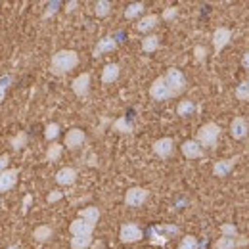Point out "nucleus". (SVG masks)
I'll return each instance as SVG.
<instances>
[{
	"label": "nucleus",
	"mask_w": 249,
	"mask_h": 249,
	"mask_svg": "<svg viewBox=\"0 0 249 249\" xmlns=\"http://www.w3.org/2000/svg\"><path fill=\"white\" fill-rule=\"evenodd\" d=\"M96 228V224L85 220V218H75L71 224H69V232L73 238H92V232Z\"/></svg>",
	"instance_id": "0eeeda50"
},
{
	"label": "nucleus",
	"mask_w": 249,
	"mask_h": 249,
	"mask_svg": "<svg viewBox=\"0 0 249 249\" xmlns=\"http://www.w3.org/2000/svg\"><path fill=\"white\" fill-rule=\"evenodd\" d=\"M60 6H62V2H50V4H48V10H46V12H44V16H42V19H48L50 16H54V14L58 12V8H60Z\"/></svg>",
	"instance_id": "c9c22d12"
},
{
	"label": "nucleus",
	"mask_w": 249,
	"mask_h": 249,
	"mask_svg": "<svg viewBox=\"0 0 249 249\" xmlns=\"http://www.w3.org/2000/svg\"><path fill=\"white\" fill-rule=\"evenodd\" d=\"M163 77H165V81H167L171 92L175 94V96H178V94H182L186 90V77H184V73H182L180 69L171 67Z\"/></svg>",
	"instance_id": "7ed1b4c3"
},
{
	"label": "nucleus",
	"mask_w": 249,
	"mask_h": 249,
	"mask_svg": "<svg viewBox=\"0 0 249 249\" xmlns=\"http://www.w3.org/2000/svg\"><path fill=\"white\" fill-rule=\"evenodd\" d=\"M177 16H178V8H175V6H171V8H167V10L163 12V19H165V21H173Z\"/></svg>",
	"instance_id": "e433bc0d"
},
{
	"label": "nucleus",
	"mask_w": 249,
	"mask_h": 249,
	"mask_svg": "<svg viewBox=\"0 0 249 249\" xmlns=\"http://www.w3.org/2000/svg\"><path fill=\"white\" fill-rule=\"evenodd\" d=\"M236 161H238V157H230V159H220V161H217V163L213 165V175H215V177H220V178L228 177V175L232 173Z\"/></svg>",
	"instance_id": "f8f14e48"
},
{
	"label": "nucleus",
	"mask_w": 249,
	"mask_h": 249,
	"mask_svg": "<svg viewBox=\"0 0 249 249\" xmlns=\"http://www.w3.org/2000/svg\"><path fill=\"white\" fill-rule=\"evenodd\" d=\"M150 197V192L146 188H140V186H134V188H128L126 194H124V205L126 207H142Z\"/></svg>",
	"instance_id": "20e7f679"
},
{
	"label": "nucleus",
	"mask_w": 249,
	"mask_h": 249,
	"mask_svg": "<svg viewBox=\"0 0 249 249\" xmlns=\"http://www.w3.org/2000/svg\"><path fill=\"white\" fill-rule=\"evenodd\" d=\"M79 65V54L75 50H60L52 56L50 71L54 75H65Z\"/></svg>",
	"instance_id": "f257e3e1"
},
{
	"label": "nucleus",
	"mask_w": 249,
	"mask_h": 249,
	"mask_svg": "<svg viewBox=\"0 0 249 249\" xmlns=\"http://www.w3.org/2000/svg\"><path fill=\"white\" fill-rule=\"evenodd\" d=\"M246 244H248V240H246V238H242V236H238V238L222 236V238H218L217 240L215 248L217 249H238L240 246H246Z\"/></svg>",
	"instance_id": "a211bd4d"
},
{
	"label": "nucleus",
	"mask_w": 249,
	"mask_h": 249,
	"mask_svg": "<svg viewBox=\"0 0 249 249\" xmlns=\"http://www.w3.org/2000/svg\"><path fill=\"white\" fill-rule=\"evenodd\" d=\"M113 50H117V40L113 38V36H104V38H100L98 40V44L94 46V58H98V56H102V54H107V52H113Z\"/></svg>",
	"instance_id": "ddd939ff"
},
{
	"label": "nucleus",
	"mask_w": 249,
	"mask_h": 249,
	"mask_svg": "<svg viewBox=\"0 0 249 249\" xmlns=\"http://www.w3.org/2000/svg\"><path fill=\"white\" fill-rule=\"evenodd\" d=\"M197 248L199 246H197V240L194 236H184L182 242H180V246H178V249H197Z\"/></svg>",
	"instance_id": "72a5a7b5"
},
{
	"label": "nucleus",
	"mask_w": 249,
	"mask_h": 249,
	"mask_svg": "<svg viewBox=\"0 0 249 249\" xmlns=\"http://www.w3.org/2000/svg\"><path fill=\"white\" fill-rule=\"evenodd\" d=\"M77 180V171L73 167H63L56 173V182L60 186H71Z\"/></svg>",
	"instance_id": "dca6fc26"
},
{
	"label": "nucleus",
	"mask_w": 249,
	"mask_h": 249,
	"mask_svg": "<svg viewBox=\"0 0 249 249\" xmlns=\"http://www.w3.org/2000/svg\"><path fill=\"white\" fill-rule=\"evenodd\" d=\"M94 12H96L98 18H106V16L111 12V2H107V0H98V2L94 4Z\"/></svg>",
	"instance_id": "cd10ccee"
},
{
	"label": "nucleus",
	"mask_w": 249,
	"mask_h": 249,
	"mask_svg": "<svg viewBox=\"0 0 249 249\" xmlns=\"http://www.w3.org/2000/svg\"><path fill=\"white\" fill-rule=\"evenodd\" d=\"M220 136V126L217 123H205L199 130H197V144L201 148H215Z\"/></svg>",
	"instance_id": "f03ea898"
},
{
	"label": "nucleus",
	"mask_w": 249,
	"mask_h": 249,
	"mask_svg": "<svg viewBox=\"0 0 249 249\" xmlns=\"http://www.w3.org/2000/svg\"><path fill=\"white\" fill-rule=\"evenodd\" d=\"M18 175L19 171L18 169H8L0 175V192H8L18 184Z\"/></svg>",
	"instance_id": "2eb2a0df"
},
{
	"label": "nucleus",
	"mask_w": 249,
	"mask_h": 249,
	"mask_svg": "<svg viewBox=\"0 0 249 249\" xmlns=\"http://www.w3.org/2000/svg\"><path fill=\"white\" fill-rule=\"evenodd\" d=\"M180 150H182L184 157H188V159H199V157H203V148L197 144V140H186L180 146Z\"/></svg>",
	"instance_id": "f3484780"
},
{
	"label": "nucleus",
	"mask_w": 249,
	"mask_h": 249,
	"mask_svg": "<svg viewBox=\"0 0 249 249\" xmlns=\"http://www.w3.org/2000/svg\"><path fill=\"white\" fill-rule=\"evenodd\" d=\"M12 81H14V77H12V75H2V77H0V102L4 100V96H6V90L10 89Z\"/></svg>",
	"instance_id": "2f4dec72"
},
{
	"label": "nucleus",
	"mask_w": 249,
	"mask_h": 249,
	"mask_svg": "<svg viewBox=\"0 0 249 249\" xmlns=\"http://www.w3.org/2000/svg\"><path fill=\"white\" fill-rule=\"evenodd\" d=\"M71 89H73L75 96L87 98L89 92H90V75H89V73H81V75L71 83Z\"/></svg>",
	"instance_id": "1a4fd4ad"
},
{
	"label": "nucleus",
	"mask_w": 249,
	"mask_h": 249,
	"mask_svg": "<svg viewBox=\"0 0 249 249\" xmlns=\"http://www.w3.org/2000/svg\"><path fill=\"white\" fill-rule=\"evenodd\" d=\"M144 2H132V4H128L126 6V10H124V18L126 19H136L142 12H144Z\"/></svg>",
	"instance_id": "5701e85b"
},
{
	"label": "nucleus",
	"mask_w": 249,
	"mask_h": 249,
	"mask_svg": "<svg viewBox=\"0 0 249 249\" xmlns=\"http://www.w3.org/2000/svg\"><path fill=\"white\" fill-rule=\"evenodd\" d=\"M232 38V31L228 27H218L213 33V46H215V54H220L224 50V46L230 42Z\"/></svg>",
	"instance_id": "9d476101"
},
{
	"label": "nucleus",
	"mask_w": 249,
	"mask_h": 249,
	"mask_svg": "<svg viewBox=\"0 0 249 249\" xmlns=\"http://www.w3.org/2000/svg\"><path fill=\"white\" fill-rule=\"evenodd\" d=\"M196 111V106H194V102H190V100H182L180 104H178V107H177V113L180 115V117H188V115H192Z\"/></svg>",
	"instance_id": "c85d7f7f"
},
{
	"label": "nucleus",
	"mask_w": 249,
	"mask_h": 249,
	"mask_svg": "<svg viewBox=\"0 0 249 249\" xmlns=\"http://www.w3.org/2000/svg\"><path fill=\"white\" fill-rule=\"evenodd\" d=\"M157 48H159V36H157V35H148V36L142 38V50H144L146 54L156 52Z\"/></svg>",
	"instance_id": "4be33fe9"
},
{
	"label": "nucleus",
	"mask_w": 249,
	"mask_h": 249,
	"mask_svg": "<svg viewBox=\"0 0 249 249\" xmlns=\"http://www.w3.org/2000/svg\"><path fill=\"white\" fill-rule=\"evenodd\" d=\"M150 96H152L156 102H167V100L175 98V94L171 92V89H169V85H167V81H165L163 75L157 77L156 81L152 83V87H150Z\"/></svg>",
	"instance_id": "39448f33"
},
{
	"label": "nucleus",
	"mask_w": 249,
	"mask_h": 249,
	"mask_svg": "<svg viewBox=\"0 0 249 249\" xmlns=\"http://www.w3.org/2000/svg\"><path fill=\"white\" fill-rule=\"evenodd\" d=\"M79 218H85V220L96 224L100 220V209L98 207H85V209L79 211Z\"/></svg>",
	"instance_id": "b1692460"
},
{
	"label": "nucleus",
	"mask_w": 249,
	"mask_h": 249,
	"mask_svg": "<svg viewBox=\"0 0 249 249\" xmlns=\"http://www.w3.org/2000/svg\"><path fill=\"white\" fill-rule=\"evenodd\" d=\"M113 130L123 132V134H130V132H134V124L130 123L126 117H119V119L113 123Z\"/></svg>",
	"instance_id": "bb28decb"
},
{
	"label": "nucleus",
	"mask_w": 249,
	"mask_h": 249,
	"mask_svg": "<svg viewBox=\"0 0 249 249\" xmlns=\"http://www.w3.org/2000/svg\"><path fill=\"white\" fill-rule=\"evenodd\" d=\"M194 54H196V58H197L199 62H203L205 56H207V50H205L203 46H196V48H194Z\"/></svg>",
	"instance_id": "58836bf2"
},
{
	"label": "nucleus",
	"mask_w": 249,
	"mask_h": 249,
	"mask_svg": "<svg viewBox=\"0 0 249 249\" xmlns=\"http://www.w3.org/2000/svg\"><path fill=\"white\" fill-rule=\"evenodd\" d=\"M77 6H79V2H77V0H73V2H69V4L65 6V12H73Z\"/></svg>",
	"instance_id": "79ce46f5"
},
{
	"label": "nucleus",
	"mask_w": 249,
	"mask_h": 249,
	"mask_svg": "<svg viewBox=\"0 0 249 249\" xmlns=\"http://www.w3.org/2000/svg\"><path fill=\"white\" fill-rule=\"evenodd\" d=\"M119 238H121L123 244H136V242H140L144 238V232H142V228L138 224L124 222L121 226V230H119Z\"/></svg>",
	"instance_id": "423d86ee"
},
{
	"label": "nucleus",
	"mask_w": 249,
	"mask_h": 249,
	"mask_svg": "<svg viewBox=\"0 0 249 249\" xmlns=\"http://www.w3.org/2000/svg\"><path fill=\"white\" fill-rule=\"evenodd\" d=\"M8 163H10V156H8V154L0 156V175H2L4 171H8Z\"/></svg>",
	"instance_id": "ea45409f"
},
{
	"label": "nucleus",
	"mask_w": 249,
	"mask_h": 249,
	"mask_svg": "<svg viewBox=\"0 0 249 249\" xmlns=\"http://www.w3.org/2000/svg\"><path fill=\"white\" fill-rule=\"evenodd\" d=\"M27 140H29V136H27V132H18L16 136H12V140H10V146L16 150V152H19L21 148H25L27 146Z\"/></svg>",
	"instance_id": "393cba45"
},
{
	"label": "nucleus",
	"mask_w": 249,
	"mask_h": 249,
	"mask_svg": "<svg viewBox=\"0 0 249 249\" xmlns=\"http://www.w3.org/2000/svg\"><path fill=\"white\" fill-rule=\"evenodd\" d=\"M52 236H54V230H52V226H48V224L36 226V228L33 230V238H35L36 242H40V244H44V242L52 240Z\"/></svg>",
	"instance_id": "412c9836"
},
{
	"label": "nucleus",
	"mask_w": 249,
	"mask_h": 249,
	"mask_svg": "<svg viewBox=\"0 0 249 249\" xmlns=\"http://www.w3.org/2000/svg\"><path fill=\"white\" fill-rule=\"evenodd\" d=\"M236 98H238V100H244V102H248L249 100L248 81H244V83H240V85H238V89H236Z\"/></svg>",
	"instance_id": "473e14b6"
},
{
	"label": "nucleus",
	"mask_w": 249,
	"mask_h": 249,
	"mask_svg": "<svg viewBox=\"0 0 249 249\" xmlns=\"http://www.w3.org/2000/svg\"><path fill=\"white\" fill-rule=\"evenodd\" d=\"M157 23H159V16L150 14V16L142 18V19L136 23V29H138L140 33H148V31H152V29H156Z\"/></svg>",
	"instance_id": "aec40b11"
},
{
	"label": "nucleus",
	"mask_w": 249,
	"mask_h": 249,
	"mask_svg": "<svg viewBox=\"0 0 249 249\" xmlns=\"http://www.w3.org/2000/svg\"><path fill=\"white\" fill-rule=\"evenodd\" d=\"M0 201H2V199H0Z\"/></svg>",
	"instance_id": "49530a36"
},
{
	"label": "nucleus",
	"mask_w": 249,
	"mask_h": 249,
	"mask_svg": "<svg viewBox=\"0 0 249 249\" xmlns=\"http://www.w3.org/2000/svg\"><path fill=\"white\" fill-rule=\"evenodd\" d=\"M85 140H87V136H85V132H83L81 128H71V130H67V134H65L63 146L69 148V150H79V148L85 144Z\"/></svg>",
	"instance_id": "6e6552de"
},
{
	"label": "nucleus",
	"mask_w": 249,
	"mask_h": 249,
	"mask_svg": "<svg viewBox=\"0 0 249 249\" xmlns=\"http://www.w3.org/2000/svg\"><path fill=\"white\" fill-rule=\"evenodd\" d=\"M63 154V146L62 144H58V142H52V146H48V150H46V161H50V163H54V161H58Z\"/></svg>",
	"instance_id": "a878e982"
},
{
	"label": "nucleus",
	"mask_w": 249,
	"mask_h": 249,
	"mask_svg": "<svg viewBox=\"0 0 249 249\" xmlns=\"http://www.w3.org/2000/svg\"><path fill=\"white\" fill-rule=\"evenodd\" d=\"M6 249H21L19 246H10V248H6Z\"/></svg>",
	"instance_id": "c03bdc74"
},
{
	"label": "nucleus",
	"mask_w": 249,
	"mask_h": 249,
	"mask_svg": "<svg viewBox=\"0 0 249 249\" xmlns=\"http://www.w3.org/2000/svg\"><path fill=\"white\" fill-rule=\"evenodd\" d=\"M220 232H222V236H230V238H238L240 234H238V230H236V226L234 224H222L220 226Z\"/></svg>",
	"instance_id": "f704fd0d"
},
{
	"label": "nucleus",
	"mask_w": 249,
	"mask_h": 249,
	"mask_svg": "<svg viewBox=\"0 0 249 249\" xmlns=\"http://www.w3.org/2000/svg\"><path fill=\"white\" fill-rule=\"evenodd\" d=\"M63 197V194L62 192H58V190H54V192H50L48 196H46V201L48 203H56V201H60Z\"/></svg>",
	"instance_id": "4c0bfd02"
},
{
	"label": "nucleus",
	"mask_w": 249,
	"mask_h": 249,
	"mask_svg": "<svg viewBox=\"0 0 249 249\" xmlns=\"http://www.w3.org/2000/svg\"><path fill=\"white\" fill-rule=\"evenodd\" d=\"M230 134H232V138H236V140L246 138V136L249 134L248 121H246L244 117H236V119L230 123Z\"/></svg>",
	"instance_id": "4468645a"
},
{
	"label": "nucleus",
	"mask_w": 249,
	"mask_h": 249,
	"mask_svg": "<svg viewBox=\"0 0 249 249\" xmlns=\"http://www.w3.org/2000/svg\"><path fill=\"white\" fill-rule=\"evenodd\" d=\"M119 73H121V67L117 63H107L102 71V83L104 85H111L119 79Z\"/></svg>",
	"instance_id": "6ab92c4d"
},
{
	"label": "nucleus",
	"mask_w": 249,
	"mask_h": 249,
	"mask_svg": "<svg viewBox=\"0 0 249 249\" xmlns=\"http://www.w3.org/2000/svg\"><path fill=\"white\" fill-rule=\"evenodd\" d=\"M44 136H46V140H56L58 136H60V124L58 123H50L46 126V130H44Z\"/></svg>",
	"instance_id": "7c9ffc66"
},
{
	"label": "nucleus",
	"mask_w": 249,
	"mask_h": 249,
	"mask_svg": "<svg viewBox=\"0 0 249 249\" xmlns=\"http://www.w3.org/2000/svg\"><path fill=\"white\" fill-rule=\"evenodd\" d=\"M242 65L246 67V69H249V50L244 54V60H242Z\"/></svg>",
	"instance_id": "37998d69"
},
{
	"label": "nucleus",
	"mask_w": 249,
	"mask_h": 249,
	"mask_svg": "<svg viewBox=\"0 0 249 249\" xmlns=\"http://www.w3.org/2000/svg\"><path fill=\"white\" fill-rule=\"evenodd\" d=\"M154 152H156V156L161 157V159L171 157L173 152H175V142H173V138H169V136L159 138L156 144H154Z\"/></svg>",
	"instance_id": "9b49d317"
},
{
	"label": "nucleus",
	"mask_w": 249,
	"mask_h": 249,
	"mask_svg": "<svg viewBox=\"0 0 249 249\" xmlns=\"http://www.w3.org/2000/svg\"><path fill=\"white\" fill-rule=\"evenodd\" d=\"M248 85H249V79H248Z\"/></svg>",
	"instance_id": "a18cd8bd"
},
{
	"label": "nucleus",
	"mask_w": 249,
	"mask_h": 249,
	"mask_svg": "<svg viewBox=\"0 0 249 249\" xmlns=\"http://www.w3.org/2000/svg\"><path fill=\"white\" fill-rule=\"evenodd\" d=\"M31 201H33V196H31V194H27V196L23 197V215L29 211V205H31Z\"/></svg>",
	"instance_id": "a19ab883"
},
{
	"label": "nucleus",
	"mask_w": 249,
	"mask_h": 249,
	"mask_svg": "<svg viewBox=\"0 0 249 249\" xmlns=\"http://www.w3.org/2000/svg\"><path fill=\"white\" fill-rule=\"evenodd\" d=\"M92 246V238H71V249H89Z\"/></svg>",
	"instance_id": "c756f323"
}]
</instances>
